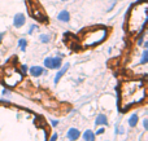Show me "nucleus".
Here are the masks:
<instances>
[{
    "label": "nucleus",
    "instance_id": "1",
    "mask_svg": "<svg viewBox=\"0 0 148 141\" xmlns=\"http://www.w3.org/2000/svg\"><path fill=\"white\" fill-rule=\"evenodd\" d=\"M146 97V84L143 79H131L123 82L120 88V101H118L121 111H126L131 106L142 104Z\"/></svg>",
    "mask_w": 148,
    "mask_h": 141
},
{
    "label": "nucleus",
    "instance_id": "2",
    "mask_svg": "<svg viewBox=\"0 0 148 141\" xmlns=\"http://www.w3.org/2000/svg\"><path fill=\"white\" fill-rule=\"evenodd\" d=\"M148 4L147 1L143 3H136L129 10L127 16V27L130 34H140L143 33L144 27L147 23V17H148Z\"/></svg>",
    "mask_w": 148,
    "mask_h": 141
},
{
    "label": "nucleus",
    "instance_id": "3",
    "mask_svg": "<svg viewBox=\"0 0 148 141\" xmlns=\"http://www.w3.org/2000/svg\"><path fill=\"white\" fill-rule=\"evenodd\" d=\"M108 36V28L104 26H97L94 28H88L83 34H81L79 40L83 47H95L103 43Z\"/></svg>",
    "mask_w": 148,
    "mask_h": 141
},
{
    "label": "nucleus",
    "instance_id": "4",
    "mask_svg": "<svg viewBox=\"0 0 148 141\" xmlns=\"http://www.w3.org/2000/svg\"><path fill=\"white\" fill-rule=\"evenodd\" d=\"M25 75L16 66H4L1 70V83L7 87H16Z\"/></svg>",
    "mask_w": 148,
    "mask_h": 141
},
{
    "label": "nucleus",
    "instance_id": "5",
    "mask_svg": "<svg viewBox=\"0 0 148 141\" xmlns=\"http://www.w3.org/2000/svg\"><path fill=\"white\" fill-rule=\"evenodd\" d=\"M25 21H26L25 14H23V13H17V14L14 16V18H13V26H14L16 28H20L25 25Z\"/></svg>",
    "mask_w": 148,
    "mask_h": 141
},
{
    "label": "nucleus",
    "instance_id": "6",
    "mask_svg": "<svg viewBox=\"0 0 148 141\" xmlns=\"http://www.w3.org/2000/svg\"><path fill=\"white\" fill-rule=\"evenodd\" d=\"M69 67H70V64H68V62H66V64H65L64 66H62L61 69L59 70V73L55 75V79H53V83H55V84H57V83L60 82V79H61V78L65 75V73L69 70Z\"/></svg>",
    "mask_w": 148,
    "mask_h": 141
},
{
    "label": "nucleus",
    "instance_id": "7",
    "mask_svg": "<svg viewBox=\"0 0 148 141\" xmlns=\"http://www.w3.org/2000/svg\"><path fill=\"white\" fill-rule=\"evenodd\" d=\"M81 136V132L78 131L77 128H69L68 129V134H66V137H68V140H70V141H74V140H77L78 137Z\"/></svg>",
    "mask_w": 148,
    "mask_h": 141
},
{
    "label": "nucleus",
    "instance_id": "8",
    "mask_svg": "<svg viewBox=\"0 0 148 141\" xmlns=\"http://www.w3.org/2000/svg\"><path fill=\"white\" fill-rule=\"evenodd\" d=\"M43 67L42 66H31L30 67V75L31 77H34V78H38V77H42L43 75Z\"/></svg>",
    "mask_w": 148,
    "mask_h": 141
},
{
    "label": "nucleus",
    "instance_id": "9",
    "mask_svg": "<svg viewBox=\"0 0 148 141\" xmlns=\"http://www.w3.org/2000/svg\"><path fill=\"white\" fill-rule=\"evenodd\" d=\"M95 126H108V118L104 114H99L95 119Z\"/></svg>",
    "mask_w": 148,
    "mask_h": 141
},
{
    "label": "nucleus",
    "instance_id": "10",
    "mask_svg": "<svg viewBox=\"0 0 148 141\" xmlns=\"http://www.w3.org/2000/svg\"><path fill=\"white\" fill-rule=\"evenodd\" d=\"M57 20H59L60 22H69L70 21V13L65 9L61 10V12L57 14Z\"/></svg>",
    "mask_w": 148,
    "mask_h": 141
},
{
    "label": "nucleus",
    "instance_id": "11",
    "mask_svg": "<svg viewBox=\"0 0 148 141\" xmlns=\"http://www.w3.org/2000/svg\"><path fill=\"white\" fill-rule=\"evenodd\" d=\"M62 66V60H61V57H52V67H53V70L55 69H60V67Z\"/></svg>",
    "mask_w": 148,
    "mask_h": 141
},
{
    "label": "nucleus",
    "instance_id": "12",
    "mask_svg": "<svg viewBox=\"0 0 148 141\" xmlns=\"http://www.w3.org/2000/svg\"><path fill=\"white\" fill-rule=\"evenodd\" d=\"M83 140L84 141H95V134L91 129H87L83 134Z\"/></svg>",
    "mask_w": 148,
    "mask_h": 141
},
{
    "label": "nucleus",
    "instance_id": "13",
    "mask_svg": "<svg viewBox=\"0 0 148 141\" xmlns=\"http://www.w3.org/2000/svg\"><path fill=\"white\" fill-rule=\"evenodd\" d=\"M138 122H139V117H138V114H133V115L129 118V126L130 127H136L138 126Z\"/></svg>",
    "mask_w": 148,
    "mask_h": 141
},
{
    "label": "nucleus",
    "instance_id": "14",
    "mask_svg": "<svg viewBox=\"0 0 148 141\" xmlns=\"http://www.w3.org/2000/svg\"><path fill=\"white\" fill-rule=\"evenodd\" d=\"M39 40L42 41V43H49V41H51V36L48 35V34H40V35H39Z\"/></svg>",
    "mask_w": 148,
    "mask_h": 141
},
{
    "label": "nucleus",
    "instance_id": "15",
    "mask_svg": "<svg viewBox=\"0 0 148 141\" xmlns=\"http://www.w3.org/2000/svg\"><path fill=\"white\" fill-rule=\"evenodd\" d=\"M26 45H27V40L23 39V38H21L20 40H18V47H20V49L25 52L26 51Z\"/></svg>",
    "mask_w": 148,
    "mask_h": 141
},
{
    "label": "nucleus",
    "instance_id": "16",
    "mask_svg": "<svg viewBox=\"0 0 148 141\" xmlns=\"http://www.w3.org/2000/svg\"><path fill=\"white\" fill-rule=\"evenodd\" d=\"M148 62V51L144 49L143 53H142V58H140V65H146Z\"/></svg>",
    "mask_w": 148,
    "mask_h": 141
},
{
    "label": "nucleus",
    "instance_id": "17",
    "mask_svg": "<svg viewBox=\"0 0 148 141\" xmlns=\"http://www.w3.org/2000/svg\"><path fill=\"white\" fill-rule=\"evenodd\" d=\"M44 66L49 70H53V67H52V57H47V58L44 60Z\"/></svg>",
    "mask_w": 148,
    "mask_h": 141
},
{
    "label": "nucleus",
    "instance_id": "18",
    "mask_svg": "<svg viewBox=\"0 0 148 141\" xmlns=\"http://www.w3.org/2000/svg\"><path fill=\"white\" fill-rule=\"evenodd\" d=\"M116 3H117V0H110V3H109V7L107 8V12H110V10H112L113 8H114Z\"/></svg>",
    "mask_w": 148,
    "mask_h": 141
},
{
    "label": "nucleus",
    "instance_id": "19",
    "mask_svg": "<svg viewBox=\"0 0 148 141\" xmlns=\"http://www.w3.org/2000/svg\"><path fill=\"white\" fill-rule=\"evenodd\" d=\"M35 30H36V25H31L30 28H29V31H27V34H29V35H31V34H33Z\"/></svg>",
    "mask_w": 148,
    "mask_h": 141
},
{
    "label": "nucleus",
    "instance_id": "20",
    "mask_svg": "<svg viewBox=\"0 0 148 141\" xmlns=\"http://www.w3.org/2000/svg\"><path fill=\"white\" fill-rule=\"evenodd\" d=\"M26 71H27V65H22V66H21V73L25 75Z\"/></svg>",
    "mask_w": 148,
    "mask_h": 141
},
{
    "label": "nucleus",
    "instance_id": "21",
    "mask_svg": "<svg viewBox=\"0 0 148 141\" xmlns=\"http://www.w3.org/2000/svg\"><path fill=\"white\" fill-rule=\"evenodd\" d=\"M57 140V134H53L51 136V139H49V141H56Z\"/></svg>",
    "mask_w": 148,
    "mask_h": 141
},
{
    "label": "nucleus",
    "instance_id": "22",
    "mask_svg": "<svg viewBox=\"0 0 148 141\" xmlns=\"http://www.w3.org/2000/svg\"><path fill=\"white\" fill-rule=\"evenodd\" d=\"M143 127H144V129H148V121L147 119H144L143 121Z\"/></svg>",
    "mask_w": 148,
    "mask_h": 141
},
{
    "label": "nucleus",
    "instance_id": "23",
    "mask_svg": "<svg viewBox=\"0 0 148 141\" xmlns=\"http://www.w3.org/2000/svg\"><path fill=\"white\" fill-rule=\"evenodd\" d=\"M51 124H52L53 127H56L57 124H59V121H52V122H51Z\"/></svg>",
    "mask_w": 148,
    "mask_h": 141
},
{
    "label": "nucleus",
    "instance_id": "24",
    "mask_svg": "<svg viewBox=\"0 0 148 141\" xmlns=\"http://www.w3.org/2000/svg\"><path fill=\"white\" fill-rule=\"evenodd\" d=\"M104 131H105L104 128H100L99 131H96V135H101V134H103V132H104Z\"/></svg>",
    "mask_w": 148,
    "mask_h": 141
},
{
    "label": "nucleus",
    "instance_id": "25",
    "mask_svg": "<svg viewBox=\"0 0 148 141\" xmlns=\"http://www.w3.org/2000/svg\"><path fill=\"white\" fill-rule=\"evenodd\" d=\"M3 95H9V91H7V89H3Z\"/></svg>",
    "mask_w": 148,
    "mask_h": 141
},
{
    "label": "nucleus",
    "instance_id": "26",
    "mask_svg": "<svg viewBox=\"0 0 148 141\" xmlns=\"http://www.w3.org/2000/svg\"><path fill=\"white\" fill-rule=\"evenodd\" d=\"M3 38H4V33H0V41L3 40Z\"/></svg>",
    "mask_w": 148,
    "mask_h": 141
},
{
    "label": "nucleus",
    "instance_id": "27",
    "mask_svg": "<svg viewBox=\"0 0 148 141\" xmlns=\"http://www.w3.org/2000/svg\"><path fill=\"white\" fill-rule=\"evenodd\" d=\"M143 1H146V0H136V3H143Z\"/></svg>",
    "mask_w": 148,
    "mask_h": 141
},
{
    "label": "nucleus",
    "instance_id": "28",
    "mask_svg": "<svg viewBox=\"0 0 148 141\" xmlns=\"http://www.w3.org/2000/svg\"><path fill=\"white\" fill-rule=\"evenodd\" d=\"M61 1H69V0H61Z\"/></svg>",
    "mask_w": 148,
    "mask_h": 141
}]
</instances>
